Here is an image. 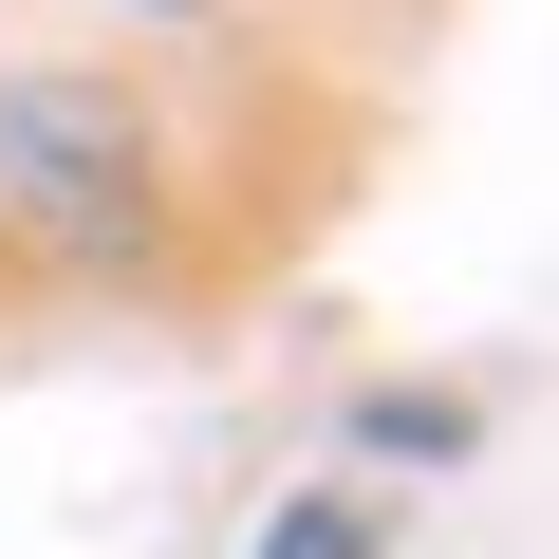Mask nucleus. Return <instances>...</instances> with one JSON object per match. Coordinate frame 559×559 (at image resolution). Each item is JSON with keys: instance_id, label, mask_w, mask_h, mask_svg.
Returning a JSON list of instances; mask_svg holds the SVG:
<instances>
[{"instance_id": "f257e3e1", "label": "nucleus", "mask_w": 559, "mask_h": 559, "mask_svg": "<svg viewBox=\"0 0 559 559\" xmlns=\"http://www.w3.org/2000/svg\"><path fill=\"white\" fill-rule=\"evenodd\" d=\"M0 224L57 261H131L150 242V112L112 75H20L0 94Z\"/></svg>"}, {"instance_id": "f03ea898", "label": "nucleus", "mask_w": 559, "mask_h": 559, "mask_svg": "<svg viewBox=\"0 0 559 559\" xmlns=\"http://www.w3.org/2000/svg\"><path fill=\"white\" fill-rule=\"evenodd\" d=\"M392 522H373V485H318V503H280V540L261 559H373Z\"/></svg>"}]
</instances>
